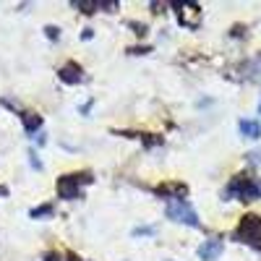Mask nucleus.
<instances>
[{
	"mask_svg": "<svg viewBox=\"0 0 261 261\" xmlns=\"http://www.w3.org/2000/svg\"><path fill=\"white\" fill-rule=\"evenodd\" d=\"M225 199H238V201H253L261 199V180L256 178H246V175H238L227 183L225 188Z\"/></svg>",
	"mask_w": 261,
	"mask_h": 261,
	"instance_id": "1",
	"label": "nucleus"
},
{
	"mask_svg": "<svg viewBox=\"0 0 261 261\" xmlns=\"http://www.w3.org/2000/svg\"><path fill=\"white\" fill-rule=\"evenodd\" d=\"M94 178L92 172H71V175H60L58 178V199H65V201H76L81 199V188L89 186Z\"/></svg>",
	"mask_w": 261,
	"mask_h": 261,
	"instance_id": "2",
	"label": "nucleus"
},
{
	"mask_svg": "<svg viewBox=\"0 0 261 261\" xmlns=\"http://www.w3.org/2000/svg\"><path fill=\"white\" fill-rule=\"evenodd\" d=\"M165 214L167 220L178 222V225H188V227H201V220L199 214H196V209L186 201V199H175V201H167L165 206Z\"/></svg>",
	"mask_w": 261,
	"mask_h": 261,
	"instance_id": "3",
	"label": "nucleus"
},
{
	"mask_svg": "<svg viewBox=\"0 0 261 261\" xmlns=\"http://www.w3.org/2000/svg\"><path fill=\"white\" fill-rule=\"evenodd\" d=\"M235 241H241V243L261 251V217L246 214L241 220V225H238V230H235Z\"/></svg>",
	"mask_w": 261,
	"mask_h": 261,
	"instance_id": "4",
	"label": "nucleus"
},
{
	"mask_svg": "<svg viewBox=\"0 0 261 261\" xmlns=\"http://www.w3.org/2000/svg\"><path fill=\"white\" fill-rule=\"evenodd\" d=\"M58 76H60V81H63V84H68V86H76V84H81V81H84V68H81L79 63L68 60L65 65H60Z\"/></svg>",
	"mask_w": 261,
	"mask_h": 261,
	"instance_id": "5",
	"label": "nucleus"
},
{
	"mask_svg": "<svg viewBox=\"0 0 261 261\" xmlns=\"http://www.w3.org/2000/svg\"><path fill=\"white\" fill-rule=\"evenodd\" d=\"M222 251H225V246H222L220 238H209V241H204L199 246V251H196V253H199L201 261H217V258L222 256Z\"/></svg>",
	"mask_w": 261,
	"mask_h": 261,
	"instance_id": "6",
	"label": "nucleus"
},
{
	"mask_svg": "<svg viewBox=\"0 0 261 261\" xmlns=\"http://www.w3.org/2000/svg\"><path fill=\"white\" fill-rule=\"evenodd\" d=\"M157 196H165L167 201H175V199H183L186 196V186H178V183H165V186H157L154 188Z\"/></svg>",
	"mask_w": 261,
	"mask_h": 261,
	"instance_id": "7",
	"label": "nucleus"
},
{
	"mask_svg": "<svg viewBox=\"0 0 261 261\" xmlns=\"http://www.w3.org/2000/svg\"><path fill=\"white\" fill-rule=\"evenodd\" d=\"M238 130H241V136L246 139H261V123L258 120H241L238 123Z\"/></svg>",
	"mask_w": 261,
	"mask_h": 261,
	"instance_id": "8",
	"label": "nucleus"
},
{
	"mask_svg": "<svg viewBox=\"0 0 261 261\" xmlns=\"http://www.w3.org/2000/svg\"><path fill=\"white\" fill-rule=\"evenodd\" d=\"M21 123H24L27 134H37V130L42 128V115H37V113H21Z\"/></svg>",
	"mask_w": 261,
	"mask_h": 261,
	"instance_id": "9",
	"label": "nucleus"
},
{
	"mask_svg": "<svg viewBox=\"0 0 261 261\" xmlns=\"http://www.w3.org/2000/svg\"><path fill=\"white\" fill-rule=\"evenodd\" d=\"M53 212H55L53 204H39V206H34L29 212V217H32V220H42V217H53Z\"/></svg>",
	"mask_w": 261,
	"mask_h": 261,
	"instance_id": "10",
	"label": "nucleus"
},
{
	"mask_svg": "<svg viewBox=\"0 0 261 261\" xmlns=\"http://www.w3.org/2000/svg\"><path fill=\"white\" fill-rule=\"evenodd\" d=\"M154 232H157L154 227H136V230H134L136 238H141V235H154Z\"/></svg>",
	"mask_w": 261,
	"mask_h": 261,
	"instance_id": "11",
	"label": "nucleus"
},
{
	"mask_svg": "<svg viewBox=\"0 0 261 261\" xmlns=\"http://www.w3.org/2000/svg\"><path fill=\"white\" fill-rule=\"evenodd\" d=\"M45 34H47V39H58L60 37V29L58 27H45Z\"/></svg>",
	"mask_w": 261,
	"mask_h": 261,
	"instance_id": "12",
	"label": "nucleus"
},
{
	"mask_svg": "<svg viewBox=\"0 0 261 261\" xmlns=\"http://www.w3.org/2000/svg\"><path fill=\"white\" fill-rule=\"evenodd\" d=\"M29 162H32L34 170H42V162H39V157H37V151H29Z\"/></svg>",
	"mask_w": 261,
	"mask_h": 261,
	"instance_id": "13",
	"label": "nucleus"
},
{
	"mask_svg": "<svg viewBox=\"0 0 261 261\" xmlns=\"http://www.w3.org/2000/svg\"><path fill=\"white\" fill-rule=\"evenodd\" d=\"M63 261H84V258H79L76 253H71V251H68V253H65V256H63Z\"/></svg>",
	"mask_w": 261,
	"mask_h": 261,
	"instance_id": "14",
	"label": "nucleus"
},
{
	"mask_svg": "<svg viewBox=\"0 0 261 261\" xmlns=\"http://www.w3.org/2000/svg\"><path fill=\"white\" fill-rule=\"evenodd\" d=\"M42 261H60V256L58 253H45V256H42Z\"/></svg>",
	"mask_w": 261,
	"mask_h": 261,
	"instance_id": "15",
	"label": "nucleus"
},
{
	"mask_svg": "<svg viewBox=\"0 0 261 261\" xmlns=\"http://www.w3.org/2000/svg\"><path fill=\"white\" fill-rule=\"evenodd\" d=\"M128 53H134V55H144V53H149V50H146V47H130Z\"/></svg>",
	"mask_w": 261,
	"mask_h": 261,
	"instance_id": "16",
	"label": "nucleus"
},
{
	"mask_svg": "<svg viewBox=\"0 0 261 261\" xmlns=\"http://www.w3.org/2000/svg\"><path fill=\"white\" fill-rule=\"evenodd\" d=\"M92 37H94L92 29H84V32H81V39H84V42H86V39H92Z\"/></svg>",
	"mask_w": 261,
	"mask_h": 261,
	"instance_id": "17",
	"label": "nucleus"
},
{
	"mask_svg": "<svg viewBox=\"0 0 261 261\" xmlns=\"http://www.w3.org/2000/svg\"><path fill=\"white\" fill-rule=\"evenodd\" d=\"M42 144H47V136L45 134H37V146H42Z\"/></svg>",
	"mask_w": 261,
	"mask_h": 261,
	"instance_id": "18",
	"label": "nucleus"
},
{
	"mask_svg": "<svg viewBox=\"0 0 261 261\" xmlns=\"http://www.w3.org/2000/svg\"><path fill=\"white\" fill-rule=\"evenodd\" d=\"M6 193H8V188H6V186H0V199H3Z\"/></svg>",
	"mask_w": 261,
	"mask_h": 261,
	"instance_id": "19",
	"label": "nucleus"
},
{
	"mask_svg": "<svg viewBox=\"0 0 261 261\" xmlns=\"http://www.w3.org/2000/svg\"><path fill=\"white\" fill-rule=\"evenodd\" d=\"M258 115H261V102H258Z\"/></svg>",
	"mask_w": 261,
	"mask_h": 261,
	"instance_id": "20",
	"label": "nucleus"
}]
</instances>
